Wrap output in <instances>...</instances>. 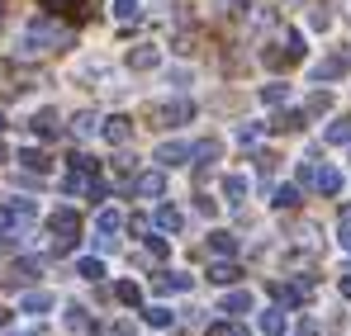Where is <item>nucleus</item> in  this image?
Masks as SVG:
<instances>
[{
    "label": "nucleus",
    "mask_w": 351,
    "mask_h": 336,
    "mask_svg": "<svg viewBox=\"0 0 351 336\" xmlns=\"http://www.w3.org/2000/svg\"><path fill=\"white\" fill-rule=\"evenodd\" d=\"M167 81H171V86H185V81H190V71H185V66H171V71H167Z\"/></svg>",
    "instance_id": "79ce46f5"
},
{
    "label": "nucleus",
    "mask_w": 351,
    "mask_h": 336,
    "mask_svg": "<svg viewBox=\"0 0 351 336\" xmlns=\"http://www.w3.org/2000/svg\"><path fill=\"white\" fill-rule=\"evenodd\" d=\"M53 308V294L48 289H34V294H24V313H34V318H43Z\"/></svg>",
    "instance_id": "4468645a"
},
{
    "label": "nucleus",
    "mask_w": 351,
    "mask_h": 336,
    "mask_svg": "<svg viewBox=\"0 0 351 336\" xmlns=\"http://www.w3.org/2000/svg\"><path fill=\"white\" fill-rule=\"evenodd\" d=\"M76 275H81V280H105V261H100V256H81V261H76Z\"/></svg>",
    "instance_id": "2eb2a0df"
},
{
    "label": "nucleus",
    "mask_w": 351,
    "mask_h": 336,
    "mask_svg": "<svg viewBox=\"0 0 351 336\" xmlns=\"http://www.w3.org/2000/svg\"><path fill=\"white\" fill-rule=\"evenodd\" d=\"M271 204H276V209H294V204H299V185H280Z\"/></svg>",
    "instance_id": "c756f323"
},
{
    "label": "nucleus",
    "mask_w": 351,
    "mask_h": 336,
    "mask_svg": "<svg viewBox=\"0 0 351 336\" xmlns=\"http://www.w3.org/2000/svg\"><path fill=\"white\" fill-rule=\"evenodd\" d=\"M313 185H318L323 194H342V170H337V166H323V170H318V180H313Z\"/></svg>",
    "instance_id": "f3484780"
},
{
    "label": "nucleus",
    "mask_w": 351,
    "mask_h": 336,
    "mask_svg": "<svg viewBox=\"0 0 351 336\" xmlns=\"http://www.w3.org/2000/svg\"><path fill=\"white\" fill-rule=\"evenodd\" d=\"M342 71H347V57H328V62H318L308 76H313V81H337Z\"/></svg>",
    "instance_id": "f8f14e48"
},
{
    "label": "nucleus",
    "mask_w": 351,
    "mask_h": 336,
    "mask_svg": "<svg viewBox=\"0 0 351 336\" xmlns=\"http://www.w3.org/2000/svg\"><path fill=\"white\" fill-rule=\"evenodd\" d=\"M71 133H76V138H90V133H100V118H95L90 109H81L76 118H71Z\"/></svg>",
    "instance_id": "aec40b11"
},
{
    "label": "nucleus",
    "mask_w": 351,
    "mask_h": 336,
    "mask_svg": "<svg viewBox=\"0 0 351 336\" xmlns=\"http://www.w3.org/2000/svg\"><path fill=\"white\" fill-rule=\"evenodd\" d=\"M152 223L162 227V232H180V227H185V214H180V209H171V204H162V209L152 214Z\"/></svg>",
    "instance_id": "1a4fd4ad"
},
{
    "label": "nucleus",
    "mask_w": 351,
    "mask_h": 336,
    "mask_svg": "<svg viewBox=\"0 0 351 336\" xmlns=\"http://www.w3.org/2000/svg\"><path fill=\"white\" fill-rule=\"evenodd\" d=\"M0 19H5V0H0Z\"/></svg>",
    "instance_id": "09e8293b"
},
{
    "label": "nucleus",
    "mask_w": 351,
    "mask_h": 336,
    "mask_svg": "<svg viewBox=\"0 0 351 336\" xmlns=\"http://www.w3.org/2000/svg\"><path fill=\"white\" fill-rule=\"evenodd\" d=\"M128 133H133V123H128L123 114H114V118L100 123V138H105V142H128Z\"/></svg>",
    "instance_id": "423d86ee"
},
{
    "label": "nucleus",
    "mask_w": 351,
    "mask_h": 336,
    "mask_svg": "<svg viewBox=\"0 0 351 336\" xmlns=\"http://www.w3.org/2000/svg\"><path fill=\"white\" fill-rule=\"evenodd\" d=\"M219 157V138H199V142H190V161L195 166H209Z\"/></svg>",
    "instance_id": "6e6552de"
},
{
    "label": "nucleus",
    "mask_w": 351,
    "mask_h": 336,
    "mask_svg": "<svg viewBox=\"0 0 351 336\" xmlns=\"http://www.w3.org/2000/svg\"><path fill=\"white\" fill-rule=\"evenodd\" d=\"M95 227H100V232H123V218H119V209H100Z\"/></svg>",
    "instance_id": "c85d7f7f"
},
{
    "label": "nucleus",
    "mask_w": 351,
    "mask_h": 336,
    "mask_svg": "<svg viewBox=\"0 0 351 336\" xmlns=\"http://www.w3.org/2000/svg\"><path fill=\"white\" fill-rule=\"evenodd\" d=\"M332 109V90H313L308 100H304V118H313V114H328Z\"/></svg>",
    "instance_id": "a211bd4d"
},
{
    "label": "nucleus",
    "mask_w": 351,
    "mask_h": 336,
    "mask_svg": "<svg viewBox=\"0 0 351 336\" xmlns=\"http://www.w3.org/2000/svg\"><path fill=\"white\" fill-rule=\"evenodd\" d=\"M147 256H152V261H167V256H171V246H167L162 237H152V232H147Z\"/></svg>",
    "instance_id": "f704fd0d"
},
{
    "label": "nucleus",
    "mask_w": 351,
    "mask_h": 336,
    "mask_svg": "<svg viewBox=\"0 0 351 336\" xmlns=\"http://www.w3.org/2000/svg\"><path fill=\"white\" fill-rule=\"evenodd\" d=\"M304 123H308V118H304V109H285L276 123H271V128H276V133H294V128H304Z\"/></svg>",
    "instance_id": "b1692460"
},
{
    "label": "nucleus",
    "mask_w": 351,
    "mask_h": 336,
    "mask_svg": "<svg viewBox=\"0 0 351 336\" xmlns=\"http://www.w3.org/2000/svg\"><path fill=\"white\" fill-rule=\"evenodd\" d=\"M143 322H147V327H171L176 318H171V308H162V303H152V308L143 313Z\"/></svg>",
    "instance_id": "cd10ccee"
},
{
    "label": "nucleus",
    "mask_w": 351,
    "mask_h": 336,
    "mask_svg": "<svg viewBox=\"0 0 351 336\" xmlns=\"http://www.w3.org/2000/svg\"><path fill=\"white\" fill-rule=\"evenodd\" d=\"M337 289H342V298H351V266L342 270V280H337Z\"/></svg>",
    "instance_id": "c03bdc74"
},
{
    "label": "nucleus",
    "mask_w": 351,
    "mask_h": 336,
    "mask_svg": "<svg viewBox=\"0 0 351 336\" xmlns=\"http://www.w3.org/2000/svg\"><path fill=\"white\" fill-rule=\"evenodd\" d=\"M252 308V294H242V289H233V294H223V313L228 318H237V313H247Z\"/></svg>",
    "instance_id": "5701e85b"
},
{
    "label": "nucleus",
    "mask_w": 351,
    "mask_h": 336,
    "mask_svg": "<svg viewBox=\"0 0 351 336\" xmlns=\"http://www.w3.org/2000/svg\"><path fill=\"white\" fill-rule=\"evenodd\" d=\"M219 336H247V327H237V322H223V327H214Z\"/></svg>",
    "instance_id": "37998d69"
},
{
    "label": "nucleus",
    "mask_w": 351,
    "mask_h": 336,
    "mask_svg": "<svg viewBox=\"0 0 351 336\" xmlns=\"http://www.w3.org/2000/svg\"><path fill=\"white\" fill-rule=\"evenodd\" d=\"M14 204V214H19V223H38V204L34 199H10Z\"/></svg>",
    "instance_id": "2f4dec72"
},
{
    "label": "nucleus",
    "mask_w": 351,
    "mask_h": 336,
    "mask_svg": "<svg viewBox=\"0 0 351 336\" xmlns=\"http://www.w3.org/2000/svg\"><path fill=\"white\" fill-rule=\"evenodd\" d=\"M157 62H162V53H157L152 43H143V48L128 53V66H133V71H147V66H157Z\"/></svg>",
    "instance_id": "ddd939ff"
},
{
    "label": "nucleus",
    "mask_w": 351,
    "mask_h": 336,
    "mask_svg": "<svg viewBox=\"0 0 351 336\" xmlns=\"http://www.w3.org/2000/svg\"><path fill=\"white\" fill-rule=\"evenodd\" d=\"M195 214H204V218H214V214H219V204H214L209 194H195Z\"/></svg>",
    "instance_id": "ea45409f"
},
{
    "label": "nucleus",
    "mask_w": 351,
    "mask_h": 336,
    "mask_svg": "<svg viewBox=\"0 0 351 336\" xmlns=\"http://www.w3.org/2000/svg\"><path fill=\"white\" fill-rule=\"evenodd\" d=\"M337 242H342V251H351V209H342V223H337Z\"/></svg>",
    "instance_id": "e433bc0d"
},
{
    "label": "nucleus",
    "mask_w": 351,
    "mask_h": 336,
    "mask_svg": "<svg viewBox=\"0 0 351 336\" xmlns=\"http://www.w3.org/2000/svg\"><path fill=\"white\" fill-rule=\"evenodd\" d=\"M152 118L162 123V128H180V123H190L195 118V100H167V105H157Z\"/></svg>",
    "instance_id": "f03ea898"
},
{
    "label": "nucleus",
    "mask_w": 351,
    "mask_h": 336,
    "mask_svg": "<svg viewBox=\"0 0 351 336\" xmlns=\"http://www.w3.org/2000/svg\"><path fill=\"white\" fill-rule=\"evenodd\" d=\"M152 161H167V166H185L190 161V142H162L152 152Z\"/></svg>",
    "instance_id": "20e7f679"
},
{
    "label": "nucleus",
    "mask_w": 351,
    "mask_h": 336,
    "mask_svg": "<svg viewBox=\"0 0 351 336\" xmlns=\"http://www.w3.org/2000/svg\"><path fill=\"white\" fill-rule=\"evenodd\" d=\"M133 166H138V157H133V152H119L110 170H119V175H133Z\"/></svg>",
    "instance_id": "4c0bfd02"
},
{
    "label": "nucleus",
    "mask_w": 351,
    "mask_h": 336,
    "mask_svg": "<svg viewBox=\"0 0 351 336\" xmlns=\"http://www.w3.org/2000/svg\"><path fill=\"white\" fill-rule=\"evenodd\" d=\"M114 298H119V303H128V308H138V303H143V289H138L133 280H119L114 284Z\"/></svg>",
    "instance_id": "4be33fe9"
},
{
    "label": "nucleus",
    "mask_w": 351,
    "mask_h": 336,
    "mask_svg": "<svg viewBox=\"0 0 351 336\" xmlns=\"http://www.w3.org/2000/svg\"><path fill=\"white\" fill-rule=\"evenodd\" d=\"M62 322H66V332H86V327H90V318H86V308H81V303H71Z\"/></svg>",
    "instance_id": "bb28decb"
},
{
    "label": "nucleus",
    "mask_w": 351,
    "mask_h": 336,
    "mask_svg": "<svg viewBox=\"0 0 351 336\" xmlns=\"http://www.w3.org/2000/svg\"><path fill=\"white\" fill-rule=\"evenodd\" d=\"M328 142H332V147H342V142H351V118H337V123L328 128Z\"/></svg>",
    "instance_id": "7c9ffc66"
},
{
    "label": "nucleus",
    "mask_w": 351,
    "mask_h": 336,
    "mask_svg": "<svg viewBox=\"0 0 351 336\" xmlns=\"http://www.w3.org/2000/svg\"><path fill=\"white\" fill-rule=\"evenodd\" d=\"M261 332L280 336V332H285V313H280V308H266V313H261Z\"/></svg>",
    "instance_id": "393cba45"
},
{
    "label": "nucleus",
    "mask_w": 351,
    "mask_h": 336,
    "mask_svg": "<svg viewBox=\"0 0 351 336\" xmlns=\"http://www.w3.org/2000/svg\"><path fill=\"white\" fill-rule=\"evenodd\" d=\"M138 14H143L138 0H110V19H114V24H133Z\"/></svg>",
    "instance_id": "9b49d317"
},
{
    "label": "nucleus",
    "mask_w": 351,
    "mask_h": 336,
    "mask_svg": "<svg viewBox=\"0 0 351 336\" xmlns=\"http://www.w3.org/2000/svg\"><path fill=\"white\" fill-rule=\"evenodd\" d=\"M48 10H76V0H43Z\"/></svg>",
    "instance_id": "a18cd8bd"
},
{
    "label": "nucleus",
    "mask_w": 351,
    "mask_h": 336,
    "mask_svg": "<svg viewBox=\"0 0 351 336\" xmlns=\"http://www.w3.org/2000/svg\"><path fill=\"white\" fill-rule=\"evenodd\" d=\"M223 194H228V204H242L247 199V175H228L223 180Z\"/></svg>",
    "instance_id": "a878e982"
},
{
    "label": "nucleus",
    "mask_w": 351,
    "mask_h": 336,
    "mask_svg": "<svg viewBox=\"0 0 351 336\" xmlns=\"http://www.w3.org/2000/svg\"><path fill=\"white\" fill-rule=\"evenodd\" d=\"M14 227H24V223H19V214H14V204H0V237L14 232Z\"/></svg>",
    "instance_id": "473e14b6"
},
{
    "label": "nucleus",
    "mask_w": 351,
    "mask_h": 336,
    "mask_svg": "<svg viewBox=\"0 0 351 336\" xmlns=\"http://www.w3.org/2000/svg\"><path fill=\"white\" fill-rule=\"evenodd\" d=\"M285 100H290V86H285V81L261 86V105H271V109H276V105H285Z\"/></svg>",
    "instance_id": "6ab92c4d"
},
{
    "label": "nucleus",
    "mask_w": 351,
    "mask_h": 336,
    "mask_svg": "<svg viewBox=\"0 0 351 336\" xmlns=\"http://www.w3.org/2000/svg\"><path fill=\"white\" fill-rule=\"evenodd\" d=\"M29 336H43V332H29Z\"/></svg>",
    "instance_id": "8fccbe9b"
},
{
    "label": "nucleus",
    "mask_w": 351,
    "mask_h": 336,
    "mask_svg": "<svg viewBox=\"0 0 351 336\" xmlns=\"http://www.w3.org/2000/svg\"><path fill=\"white\" fill-rule=\"evenodd\" d=\"M313 180H318V166H313V157H304V161H299V185L308 190Z\"/></svg>",
    "instance_id": "c9c22d12"
},
{
    "label": "nucleus",
    "mask_w": 351,
    "mask_h": 336,
    "mask_svg": "<svg viewBox=\"0 0 351 336\" xmlns=\"http://www.w3.org/2000/svg\"><path fill=\"white\" fill-rule=\"evenodd\" d=\"M10 318H14V313H10V308H0V327H10Z\"/></svg>",
    "instance_id": "49530a36"
},
{
    "label": "nucleus",
    "mask_w": 351,
    "mask_h": 336,
    "mask_svg": "<svg viewBox=\"0 0 351 336\" xmlns=\"http://www.w3.org/2000/svg\"><path fill=\"white\" fill-rule=\"evenodd\" d=\"M256 133H261V123H242L237 128V142H256Z\"/></svg>",
    "instance_id": "a19ab883"
},
{
    "label": "nucleus",
    "mask_w": 351,
    "mask_h": 336,
    "mask_svg": "<svg viewBox=\"0 0 351 336\" xmlns=\"http://www.w3.org/2000/svg\"><path fill=\"white\" fill-rule=\"evenodd\" d=\"M19 166L48 175V170H53V157H48V152H38V147H24V152H19Z\"/></svg>",
    "instance_id": "0eeeda50"
},
{
    "label": "nucleus",
    "mask_w": 351,
    "mask_h": 336,
    "mask_svg": "<svg viewBox=\"0 0 351 336\" xmlns=\"http://www.w3.org/2000/svg\"><path fill=\"white\" fill-rule=\"evenodd\" d=\"M29 128H34V133H43V138H58V114H53V109H38L34 118H29Z\"/></svg>",
    "instance_id": "dca6fc26"
},
{
    "label": "nucleus",
    "mask_w": 351,
    "mask_h": 336,
    "mask_svg": "<svg viewBox=\"0 0 351 336\" xmlns=\"http://www.w3.org/2000/svg\"><path fill=\"white\" fill-rule=\"evenodd\" d=\"M58 48H71V29L66 24H53V19H34L24 34H19V53H58Z\"/></svg>",
    "instance_id": "f257e3e1"
},
{
    "label": "nucleus",
    "mask_w": 351,
    "mask_h": 336,
    "mask_svg": "<svg viewBox=\"0 0 351 336\" xmlns=\"http://www.w3.org/2000/svg\"><path fill=\"white\" fill-rule=\"evenodd\" d=\"M237 275H242L237 266H214V270H209V280H214V284H223V289H228V284H233Z\"/></svg>",
    "instance_id": "72a5a7b5"
},
{
    "label": "nucleus",
    "mask_w": 351,
    "mask_h": 336,
    "mask_svg": "<svg viewBox=\"0 0 351 336\" xmlns=\"http://www.w3.org/2000/svg\"><path fill=\"white\" fill-rule=\"evenodd\" d=\"M152 289H157V294H185V289H190V275H176V270H162Z\"/></svg>",
    "instance_id": "9d476101"
},
{
    "label": "nucleus",
    "mask_w": 351,
    "mask_h": 336,
    "mask_svg": "<svg viewBox=\"0 0 351 336\" xmlns=\"http://www.w3.org/2000/svg\"><path fill=\"white\" fill-rule=\"evenodd\" d=\"M128 232L147 237V232H152V218H147V214H133V218H128Z\"/></svg>",
    "instance_id": "58836bf2"
},
{
    "label": "nucleus",
    "mask_w": 351,
    "mask_h": 336,
    "mask_svg": "<svg viewBox=\"0 0 351 336\" xmlns=\"http://www.w3.org/2000/svg\"><path fill=\"white\" fill-rule=\"evenodd\" d=\"M133 190H138V199H162V194H167V175H162V170H143V175L133 180Z\"/></svg>",
    "instance_id": "7ed1b4c3"
},
{
    "label": "nucleus",
    "mask_w": 351,
    "mask_h": 336,
    "mask_svg": "<svg viewBox=\"0 0 351 336\" xmlns=\"http://www.w3.org/2000/svg\"><path fill=\"white\" fill-rule=\"evenodd\" d=\"M209 251H214V256H237V237L233 232H214V237H209Z\"/></svg>",
    "instance_id": "412c9836"
},
{
    "label": "nucleus",
    "mask_w": 351,
    "mask_h": 336,
    "mask_svg": "<svg viewBox=\"0 0 351 336\" xmlns=\"http://www.w3.org/2000/svg\"><path fill=\"white\" fill-rule=\"evenodd\" d=\"M38 275H43V261H34V256H19L10 266V280L14 284H29V280H38Z\"/></svg>",
    "instance_id": "39448f33"
},
{
    "label": "nucleus",
    "mask_w": 351,
    "mask_h": 336,
    "mask_svg": "<svg viewBox=\"0 0 351 336\" xmlns=\"http://www.w3.org/2000/svg\"><path fill=\"white\" fill-rule=\"evenodd\" d=\"M0 133H5V109H0Z\"/></svg>",
    "instance_id": "de8ad7c7"
}]
</instances>
